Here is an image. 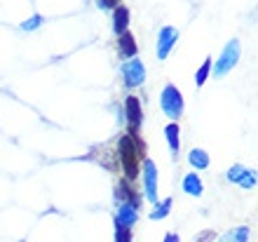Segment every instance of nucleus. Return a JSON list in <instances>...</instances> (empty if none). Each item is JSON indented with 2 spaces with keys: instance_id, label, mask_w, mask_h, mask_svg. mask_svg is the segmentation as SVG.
Segmentation results:
<instances>
[{
  "instance_id": "nucleus-1",
  "label": "nucleus",
  "mask_w": 258,
  "mask_h": 242,
  "mask_svg": "<svg viewBox=\"0 0 258 242\" xmlns=\"http://www.w3.org/2000/svg\"><path fill=\"white\" fill-rule=\"evenodd\" d=\"M139 143H136V136H120V160H122L124 174H127L129 181H134L139 176Z\"/></svg>"
},
{
  "instance_id": "nucleus-15",
  "label": "nucleus",
  "mask_w": 258,
  "mask_h": 242,
  "mask_svg": "<svg viewBox=\"0 0 258 242\" xmlns=\"http://www.w3.org/2000/svg\"><path fill=\"white\" fill-rule=\"evenodd\" d=\"M188 160H190V165L195 169H207L209 167V153L207 151H202V148H192L190 155H188Z\"/></svg>"
},
{
  "instance_id": "nucleus-22",
  "label": "nucleus",
  "mask_w": 258,
  "mask_h": 242,
  "mask_svg": "<svg viewBox=\"0 0 258 242\" xmlns=\"http://www.w3.org/2000/svg\"><path fill=\"white\" fill-rule=\"evenodd\" d=\"M164 242H178V235L176 233H169V235L164 237Z\"/></svg>"
},
{
  "instance_id": "nucleus-3",
  "label": "nucleus",
  "mask_w": 258,
  "mask_h": 242,
  "mask_svg": "<svg viewBox=\"0 0 258 242\" xmlns=\"http://www.w3.org/2000/svg\"><path fill=\"white\" fill-rule=\"evenodd\" d=\"M160 106H162V113L169 115L171 120H176L178 115L183 113V96H181V92H178L176 85H164L162 94H160Z\"/></svg>"
},
{
  "instance_id": "nucleus-14",
  "label": "nucleus",
  "mask_w": 258,
  "mask_h": 242,
  "mask_svg": "<svg viewBox=\"0 0 258 242\" xmlns=\"http://www.w3.org/2000/svg\"><path fill=\"white\" fill-rule=\"evenodd\" d=\"M164 136H167V143H169V148H171V155H178L181 139H178V125H176V122H169V125H167Z\"/></svg>"
},
{
  "instance_id": "nucleus-10",
  "label": "nucleus",
  "mask_w": 258,
  "mask_h": 242,
  "mask_svg": "<svg viewBox=\"0 0 258 242\" xmlns=\"http://www.w3.org/2000/svg\"><path fill=\"white\" fill-rule=\"evenodd\" d=\"M139 219V209L134 205H129V202H120V207H117V219L115 223L117 226H124V228H132Z\"/></svg>"
},
{
  "instance_id": "nucleus-19",
  "label": "nucleus",
  "mask_w": 258,
  "mask_h": 242,
  "mask_svg": "<svg viewBox=\"0 0 258 242\" xmlns=\"http://www.w3.org/2000/svg\"><path fill=\"white\" fill-rule=\"evenodd\" d=\"M115 242H132V228L117 226L115 228Z\"/></svg>"
},
{
  "instance_id": "nucleus-11",
  "label": "nucleus",
  "mask_w": 258,
  "mask_h": 242,
  "mask_svg": "<svg viewBox=\"0 0 258 242\" xmlns=\"http://www.w3.org/2000/svg\"><path fill=\"white\" fill-rule=\"evenodd\" d=\"M127 28H129V7L117 5L115 10H113V31L120 35V33H124Z\"/></svg>"
},
{
  "instance_id": "nucleus-21",
  "label": "nucleus",
  "mask_w": 258,
  "mask_h": 242,
  "mask_svg": "<svg viewBox=\"0 0 258 242\" xmlns=\"http://www.w3.org/2000/svg\"><path fill=\"white\" fill-rule=\"evenodd\" d=\"M96 5L101 7V10H115L120 5V0H96Z\"/></svg>"
},
{
  "instance_id": "nucleus-16",
  "label": "nucleus",
  "mask_w": 258,
  "mask_h": 242,
  "mask_svg": "<svg viewBox=\"0 0 258 242\" xmlns=\"http://www.w3.org/2000/svg\"><path fill=\"white\" fill-rule=\"evenodd\" d=\"M183 190L188 195H195V198H200V195H202V181H200V176H197L195 172H192V174H185Z\"/></svg>"
},
{
  "instance_id": "nucleus-9",
  "label": "nucleus",
  "mask_w": 258,
  "mask_h": 242,
  "mask_svg": "<svg viewBox=\"0 0 258 242\" xmlns=\"http://www.w3.org/2000/svg\"><path fill=\"white\" fill-rule=\"evenodd\" d=\"M117 52H120V59H134L136 52H139V47H136V38L129 31H124V33L117 35Z\"/></svg>"
},
{
  "instance_id": "nucleus-5",
  "label": "nucleus",
  "mask_w": 258,
  "mask_h": 242,
  "mask_svg": "<svg viewBox=\"0 0 258 242\" xmlns=\"http://www.w3.org/2000/svg\"><path fill=\"white\" fill-rule=\"evenodd\" d=\"M124 118H127V125H129V136H136L143 120L141 104H139L136 96H127V101H124Z\"/></svg>"
},
{
  "instance_id": "nucleus-8",
  "label": "nucleus",
  "mask_w": 258,
  "mask_h": 242,
  "mask_svg": "<svg viewBox=\"0 0 258 242\" xmlns=\"http://www.w3.org/2000/svg\"><path fill=\"white\" fill-rule=\"evenodd\" d=\"M228 181L239 183V186L246 190L256 188V174H253L251 169H246L244 165H232L230 172H228Z\"/></svg>"
},
{
  "instance_id": "nucleus-4",
  "label": "nucleus",
  "mask_w": 258,
  "mask_h": 242,
  "mask_svg": "<svg viewBox=\"0 0 258 242\" xmlns=\"http://www.w3.org/2000/svg\"><path fill=\"white\" fill-rule=\"evenodd\" d=\"M122 80L127 87H139L146 80V66L141 59H129L122 64Z\"/></svg>"
},
{
  "instance_id": "nucleus-18",
  "label": "nucleus",
  "mask_w": 258,
  "mask_h": 242,
  "mask_svg": "<svg viewBox=\"0 0 258 242\" xmlns=\"http://www.w3.org/2000/svg\"><path fill=\"white\" fill-rule=\"evenodd\" d=\"M209 75H211V59H204V64L197 68V73H195V85L197 87H202Z\"/></svg>"
},
{
  "instance_id": "nucleus-20",
  "label": "nucleus",
  "mask_w": 258,
  "mask_h": 242,
  "mask_svg": "<svg viewBox=\"0 0 258 242\" xmlns=\"http://www.w3.org/2000/svg\"><path fill=\"white\" fill-rule=\"evenodd\" d=\"M40 24H42V17H40V14H35V17H31L28 21H24V24H21V28H24V31H35Z\"/></svg>"
},
{
  "instance_id": "nucleus-7",
  "label": "nucleus",
  "mask_w": 258,
  "mask_h": 242,
  "mask_svg": "<svg viewBox=\"0 0 258 242\" xmlns=\"http://www.w3.org/2000/svg\"><path fill=\"white\" fill-rule=\"evenodd\" d=\"M178 40V31L174 26H164L157 35V59H167L171 52V47Z\"/></svg>"
},
{
  "instance_id": "nucleus-2",
  "label": "nucleus",
  "mask_w": 258,
  "mask_h": 242,
  "mask_svg": "<svg viewBox=\"0 0 258 242\" xmlns=\"http://www.w3.org/2000/svg\"><path fill=\"white\" fill-rule=\"evenodd\" d=\"M239 57H242V45H239V40H230L223 47V54L218 57V61L214 64V78H225L232 68L237 66Z\"/></svg>"
},
{
  "instance_id": "nucleus-6",
  "label": "nucleus",
  "mask_w": 258,
  "mask_h": 242,
  "mask_svg": "<svg viewBox=\"0 0 258 242\" xmlns=\"http://www.w3.org/2000/svg\"><path fill=\"white\" fill-rule=\"evenodd\" d=\"M143 186H146V198L150 202H157V167L153 160H143Z\"/></svg>"
},
{
  "instance_id": "nucleus-12",
  "label": "nucleus",
  "mask_w": 258,
  "mask_h": 242,
  "mask_svg": "<svg viewBox=\"0 0 258 242\" xmlns=\"http://www.w3.org/2000/svg\"><path fill=\"white\" fill-rule=\"evenodd\" d=\"M115 195H117V200H120V202H129V205H134L136 209L141 207V195L136 193L129 183H124V181L120 183V186H117V190H115Z\"/></svg>"
},
{
  "instance_id": "nucleus-17",
  "label": "nucleus",
  "mask_w": 258,
  "mask_h": 242,
  "mask_svg": "<svg viewBox=\"0 0 258 242\" xmlns=\"http://www.w3.org/2000/svg\"><path fill=\"white\" fill-rule=\"evenodd\" d=\"M169 212H171V198H164L162 202H155V209L150 212V219H153V221H160V219H164Z\"/></svg>"
},
{
  "instance_id": "nucleus-13",
  "label": "nucleus",
  "mask_w": 258,
  "mask_h": 242,
  "mask_svg": "<svg viewBox=\"0 0 258 242\" xmlns=\"http://www.w3.org/2000/svg\"><path fill=\"white\" fill-rule=\"evenodd\" d=\"M249 233H251V230L246 228V226H237V228H232V230H228V233H223L218 242H246V240H249Z\"/></svg>"
}]
</instances>
